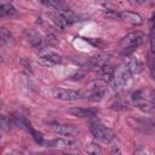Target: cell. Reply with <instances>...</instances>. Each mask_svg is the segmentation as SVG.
<instances>
[{
  "label": "cell",
  "mask_w": 155,
  "mask_h": 155,
  "mask_svg": "<svg viewBox=\"0 0 155 155\" xmlns=\"http://www.w3.org/2000/svg\"><path fill=\"white\" fill-rule=\"evenodd\" d=\"M48 127L53 132H56V133H58L61 136H67V137H71L73 138V137H76L79 134V130L76 127L71 126V125H63V124H58V122H50Z\"/></svg>",
  "instance_id": "obj_6"
},
{
  "label": "cell",
  "mask_w": 155,
  "mask_h": 155,
  "mask_svg": "<svg viewBox=\"0 0 155 155\" xmlns=\"http://www.w3.org/2000/svg\"><path fill=\"white\" fill-rule=\"evenodd\" d=\"M134 6H144V5H153L155 4V0H128Z\"/></svg>",
  "instance_id": "obj_16"
},
{
  "label": "cell",
  "mask_w": 155,
  "mask_h": 155,
  "mask_svg": "<svg viewBox=\"0 0 155 155\" xmlns=\"http://www.w3.org/2000/svg\"><path fill=\"white\" fill-rule=\"evenodd\" d=\"M47 147L50 148H56V149H62V150H74L80 148V143L75 139L70 138H56L50 142H47Z\"/></svg>",
  "instance_id": "obj_3"
},
{
  "label": "cell",
  "mask_w": 155,
  "mask_h": 155,
  "mask_svg": "<svg viewBox=\"0 0 155 155\" xmlns=\"http://www.w3.org/2000/svg\"><path fill=\"white\" fill-rule=\"evenodd\" d=\"M62 61V57L54 52H45L44 54H41L39 58H38V62L40 64H44V65H53V64H57Z\"/></svg>",
  "instance_id": "obj_10"
},
{
  "label": "cell",
  "mask_w": 155,
  "mask_h": 155,
  "mask_svg": "<svg viewBox=\"0 0 155 155\" xmlns=\"http://www.w3.org/2000/svg\"><path fill=\"white\" fill-rule=\"evenodd\" d=\"M149 98H150V102L153 103V105L155 107V90L149 91Z\"/></svg>",
  "instance_id": "obj_21"
},
{
  "label": "cell",
  "mask_w": 155,
  "mask_h": 155,
  "mask_svg": "<svg viewBox=\"0 0 155 155\" xmlns=\"http://www.w3.org/2000/svg\"><path fill=\"white\" fill-rule=\"evenodd\" d=\"M48 16H50L51 21L53 22V24H54L58 29H61V30H63V29H65L68 25H70L69 22L67 21V18L64 17V15H63L59 10H56V11L50 12Z\"/></svg>",
  "instance_id": "obj_9"
},
{
  "label": "cell",
  "mask_w": 155,
  "mask_h": 155,
  "mask_svg": "<svg viewBox=\"0 0 155 155\" xmlns=\"http://www.w3.org/2000/svg\"><path fill=\"white\" fill-rule=\"evenodd\" d=\"M120 19L130 23L132 25H140L143 23V17L134 11H122L120 12Z\"/></svg>",
  "instance_id": "obj_8"
},
{
  "label": "cell",
  "mask_w": 155,
  "mask_h": 155,
  "mask_svg": "<svg viewBox=\"0 0 155 155\" xmlns=\"http://www.w3.org/2000/svg\"><path fill=\"white\" fill-rule=\"evenodd\" d=\"M15 13H16V8L13 7L12 4H10V2L1 4V7H0V15H1V17H11Z\"/></svg>",
  "instance_id": "obj_12"
},
{
  "label": "cell",
  "mask_w": 155,
  "mask_h": 155,
  "mask_svg": "<svg viewBox=\"0 0 155 155\" xmlns=\"http://www.w3.org/2000/svg\"><path fill=\"white\" fill-rule=\"evenodd\" d=\"M39 1L41 4H44L45 6L53 7L54 10H65L64 4L62 2V0H39Z\"/></svg>",
  "instance_id": "obj_13"
},
{
  "label": "cell",
  "mask_w": 155,
  "mask_h": 155,
  "mask_svg": "<svg viewBox=\"0 0 155 155\" xmlns=\"http://www.w3.org/2000/svg\"><path fill=\"white\" fill-rule=\"evenodd\" d=\"M145 36L140 31H132L125 35L120 41V48L124 53H130L134 51L138 46H140L144 41Z\"/></svg>",
  "instance_id": "obj_1"
},
{
  "label": "cell",
  "mask_w": 155,
  "mask_h": 155,
  "mask_svg": "<svg viewBox=\"0 0 155 155\" xmlns=\"http://www.w3.org/2000/svg\"><path fill=\"white\" fill-rule=\"evenodd\" d=\"M105 16L110 19H120V12H116L114 10H108L105 12Z\"/></svg>",
  "instance_id": "obj_20"
},
{
  "label": "cell",
  "mask_w": 155,
  "mask_h": 155,
  "mask_svg": "<svg viewBox=\"0 0 155 155\" xmlns=\"http://www.w3.org/2000/svg\"><path fill=\"white\" fill-rule=\"evenodd\" d=\"M98 110L94 108H84V107H74L68 110V114L75 117H92L97 115Z\"/></svg>",
  "instance_id": "obj_7"
},
{
  "label": "cell",
  "mask_w": 155,
  "mask_h": 155,
  "mask_svg": "<svg viewBox=\"0 0 155 155\" xmlns=\"http://www.w3.org/2000/svg\"><path fill=\"white\" fill-rule=\"evenodd\" d=\"M52 96L59 101L71 102V101H78L81 97V93L79 91H75V90H67V88L56 87L52 90Z\"/></svg>",
  "instance_id": "obj_5"
},
{
  "label": "cell",
  "mask_w": 155,
  "mask_h": 155,
  "mask_svg": "<svg viewBox=\"0 0 155 155\" xmlns=\"http://www.w3.org/2000/svg\"><path fill=\"white\" fill-rule=\"evenodd\" d=\"M86 151L90 153V154H101L102 149L96 144H90V145L86 147Z\"/></svg>",
  "instance_id": "obj_19"
},
{
  "label": "cell",
  "mask_w": 155,
  "mask_h": 155,
  "mask_svg": "<svg viewBox=\"0 0 155 155\" xmlns=\"http://www.w3.org/2000/svg\"><path fill=\"white\" fill-rule=\"evenodd\" d=\"M150 51L155 53V24L150 29Z\"/></svg>",
  "instance_id": "obj_18"
},
{
  "label": "cell",
  "mask_w": 155,
  "mask_h": 155,
  "mask_svg": "<svg viewBox=\"0 0 155 155\" xmlns=\"http://www.w3.org/2000/svg\"><path fill=\"white\" fill-rule=\"evenodd\" d=\"M1 128L4 131H10L11 128V121H10V117L2 115L1 116Z\"/></svg>",
  "instance_id": "obj_17"
},
{
  "label": "cell",
  "mask_w": 155,
  "mask_h": 155,
  "mask_svg": "<svg viewBox=\"0 0 155 155\" xmlns=\"http://www.w3.org/2000/svg\"><path fill=\"white\" fill-rule=\"evenodd\" d=\"M126 64H127V67H128L131 74H138V73H140V71L143 70V68H144L143 62H142L140 59H138V58H132V59H130L128 62H126Z\"/></svg>",
  "instance_id": "obj_11"
},
{
  "label": "cell",
  "mask_w": 155,
  "mask_h": 155,
  "mask_svg": "<svg viewBox=\"0 0 155 155\" xmlns=\"http://www.w3.org/2000/svg\"><path fill=\"white\" fill-rule=\"evenodd\" d=\"M1 42L4 45H10L13 42V39H12V35L10 34V31H7L5 28H1Z\"/></svg>",
  "instance_id": "obj_15"
},
{
  "label": "cell",
  "mask_w": 155,
  "mask_h": 155,
  "mask_svg": "<svg viewBox=\"0 0 155 155\" xmlns=\"http://www.w3.org/2000/svg\"><path fill=\"white\" fill-rule=\"evenodd\" d=\"M131 71L127 67L126 63H122L120 65H117L116 68H114V73H113V81L116 86H124L127 84L130 76H131Z\"/></svg>",
  "instance_id": "obj_4"
},
{
  "label": "cell",
  "mask_w": 155,
  "mask_h": 155,
  "mask_svg": "<svg viewBox=\"0 0 155 155\" xmlns=\"http://www.w3.org/2000/svg\"><path fill=\"white\" fill-rule=\"evenodd\" d=\"M148 68H149V73L153 80H155V53H153L151 51L148 54Z\"/></svg>",
  "instance_id": "obj_14"
},
{
  "label": "cell",
  "mask_w": 155,
  "mask_h": 155,
  "mask_svg": "<svg viewBox=\"0 0 155 155\" xmlns=\"http://www.w3.org/2000/svg\"><path fill=\"white\" fill-rule=\"evenodd\" d=\"M90 131H91L92 136L96 139H98L101 142H104V143H109L115 138L114 132L109 127H107V126H104V125H102L101 122H97V121L91 124Z\"/></svg>",
  "instance_id": "obj_2"
}]
</instances>
